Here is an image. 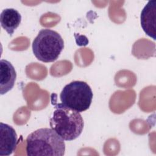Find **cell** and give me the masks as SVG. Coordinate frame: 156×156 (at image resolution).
<instances>
[{"mask_svg":"<svg viewBox=\"0 0 156 156\" xmlns=\"http://www.w3.org/2000/svg\"><path fill=\"white\" fill-rule=\"evenodd\" d=\"M26 151L28 156H63L65 143L52 129L41 128L27 136Z\"/></svg>","mask_w":156,"mask_h":156,"instance_id":"1","label":"cell"},{"mask_svg":"<svg viewBox=\"0 0 156 156\" xmlns=\"http://www.w3.org/2000/svg\"><path fill=\"white\" fill-rule=\"evenodd\" d=\"M141 26L147 35L156 40V1H149L141 13Z\"/></svg>","mask_w":156,"mask_h":156,"instance_id":"6","label":"cell"},{"mask_svg":"<svg viewBox=\"0 0 156 156\" xmlns=\"http://www.w3.org/2000/svg\"><path fill=\"white\" fill-rule=\"evenodd\" d=\"M64 48V41L56 31L43 29L39 31L32 43V51L40 61L49 63L56 60Z\"/></svg>","mask_w":156,"mask_h":156,"instance_id":"3","label":"cell"},{"mask_svg":"<svg viewBox=\"0 0 156 156\" xmlns=\"http://www.w3.org/2000/svg\"><path fill=\"white\" fill-rule=\"evenodd\" d=\"M17 135L10 125L0 123V156L11 155L17 146Z\"/></svg>","mask_w":156,"mask_h":156,"instance_id":"5","label":"cell"},{"mask_svg":"<svg viewBox=\"0 0 156 156\" xmlns=\"http://www.w3.org/2000/svg\"><path fill=\"white\" fill-rule=\"evenodd\" d=\"M93 96V91L88 83L75 80L63 87L60 99L63 105L80 113L89 108Z\"/></svg>","mask_w":156,"mask_h":156,"instance_id":"4","label":"cell"},{"mask_svg":"<svg viewBox=\"0 0 156 156\" xmlns=\"http://www.w3.org/2000/svg\"><path fill=\"white\" fill-rule=\"evenodd\" d=\"M0 93L3 95L14 87L16 73L12 64L7 60L0 61Z\"/></svg>","mask_w":156,"mask_h":156,"instance_id":"7","label":"cell"},{"mask_svg":"<svg viewBox=\"0 0 156 156\" xmlns=\"http://www.w3.org/2000/svg\"><path fill=\"white\" fill-rule=\"evenodd\" d=\"M0 22L1 27L12 36L21 22V15L14 9H5L1 13Z\"/></svg>","mask_w":156,"mask_h":156,"instance_id":"8","label":"cell"},{"mask_svg":"<svg viewBox=\"0 0 156 156\" xmlns=\"http://www.w3.org/2000/svg\"><path fill=\"white\" fill-rule=\"evenodd\" d=\"M54 108L49 119L51 128L65 141H72L78 138L84 126L80 113L62 103H56Z\"/></svg>","mask_w":156,"mask_h":156,"instance_id":"2","label":"cell"}]
</instances>
